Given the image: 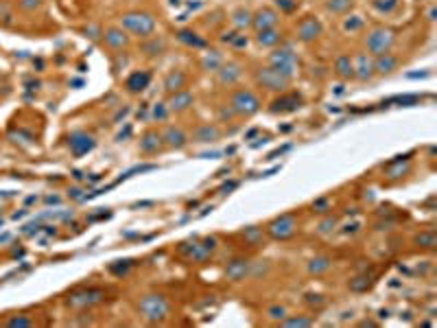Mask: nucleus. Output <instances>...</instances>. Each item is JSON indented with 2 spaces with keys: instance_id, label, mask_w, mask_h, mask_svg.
I'll list each match as a JSON object with an SVG mask.
<instances>
[{
  "instance_id": "nucleus-1",
  "label": "nucleus",
  "mask_w": 437,
  "mask_h": 328,
  "mask_svg": "<svg viewBox=\"0 0 437 328\" xmlns=\"http://www.w3.org/2000/svg\"><path fill=\"white\" fill-rule=\"evenodd\" d=\"M120 26L125 31L134 33V35L149 37L155 31V18L151 13H145V11H131V13H125L120 18Z\"/></svg>"
},
{
  "instance_id": "nucleus-2",
  "label": "nucleus",
  "mask_w": 437,
  "mask_h": 328,
  "mask_svg": "<svg viewBox=\"0 0 437 328\" xmlns=\"http://www.w3.org/2000/svg\"><path fill=\"white\" fill-rule=\"evenodd\" d=\"M396 42V35L392 28H385V26H376L372 28L370 33H367L365 37V48L367 53L372 57H378V55H385L392 50V46Z\"/></svg>"
},
{
  "instance_id": "nucleus-3",
  "label": "nucleus",
  "mask_w": 437,
  "mask_h": 328,
  "mask_svg": "<svg viewBox=\"0 0 437 328\" xmlns=\"http://www.w3.org/2000/svg\"><path fill=\"white\" fill-rule=\"evenodd\" d=\"M269 64H271V68L273 70H278L280 74H282L284 79H293L295 77V72H297V55L293 53V48H278V50H273L271 53V57H269Z\"/></svg>"
},
{
  "instance_id": "nucleus-4",
  "label": "nucleus",
  "mask_w": 437,
  "mask_h": 328,
  "mask_svg": "<svg viewBox=\"0 0 437 328\" xmlns=\"http://www.w3.org/2000/svg\"><path fill=\"white\" fill-rule=\"evenodd\" d=\"M138 309L149 322H162L169 315V302L164 300V296H158V293L145 296L138 304Z\"/></svg>"
},
{
  "instance_id": "nucleus-5",
  "label": "nucleus",
  "mask_w": 437,
  "mask_h": 328,
  "mask_svg": "<svg viewBox=\"0 0 437 328\" xmlns=\"http://www.w3.org/2000/svg\"><path fill=\"white\" fill-rule=\"evenodd\" d=\"M215 250H217V239L215 237H208L204 241H186V243L180 245V254L191 258V261H195V263L206 261Z\"/></svg>"
},
{
  "instance_id": "nucleus-6",
  "label": "nucleus",
  "mask_w": 437,
  "mask_h": 328,
  "mask_svg": "<svg viewBox=\"0 0 437 328\" xmlns=\"http://www.w3.org/2000/svg\"><path fill=\"white\" fill-rule=\"evenodd\" d=\"M229 105L234 107V112H236V114L251 116V114H256L258 109H260V99H258L251 90H238V92H234L232 103H229Z\"/></svg>"
},
{
  "instance_id": "nucleus-7",
  "label": "nucleus",
  "mask_w": 437,
  "mask_h": 328,
  "mask_svg": "<svg viewBox=\"0 0 437 328\" xmlns=\"http://www.w3.org/2000/svg\"><path fill=\"white\" fill-rule=\"evenodd\" d=\"M295 228H297L295 217L293 215H280L278 219H273V221L267 226V232H269V237L275 239V241H286V239H291L293 234H295Z\"/></svg>"
},
{
  "instance_id": "nucleus-8",
  "label": "nucleus",
  "mask_w": 437,
  "mask_h": 328,
  "mask_svg": "<svg viewBox=\"0 0 437 328\" xmlns=\"http://www.w3.org/2000/svg\"><path fill=\"white\" fill-rule=\"evenodd\" d=\"M103 298H105V291L96 289V287H90V289H81V291L72 293V296L68 298V307H72V309H88V307H92V304H99Z\"/></svg>"
},
{
  "instance_id": "nucleus-9",
  "label": "nucleus",
  "mask_w": 437,
  "mask_h": 328,
  "mask_svg": "<svg viewBox=\"0 0 437 328\" xmlns=\"http://www.w3.org/2000/svg\"><path fill=\"white\" fill-rule=\"evenodd\" d=\"M256 81L260 83L264 90L282 92L286 88V83H289V79H284L278 70H273V68L269 66V68H260V70L256 72Z\"/></svg>"
},
{
  "instance_id": "nucleus-10",
  "label": "nucleus",
  "mask_w": 437,
  "mask_h": 328,
  "mask_svg": "<svg viewBox=\"0 0 437 328\" xmlns=\"http://www.w3.org/2000/svg\"><path fill=\"white\" fill-rule=\"evenodd\" d=\"M352 66H354V77H359L361 81H367V79L374 77V57L370 53H359L354 55L352 59Z\"/></svg>"
},
{
  "instance_id": "nucleus-11",
  "label": "nucleus",
  "mask_w": 437,
  "mask_h": 328,
  "mask_svg": "<svg viewBox=\"0 0 437 328\" xmlns=\"http://www.w3.org/2000/svg\"><path fill=\"white\" fill-rule=\"evenodd\" d=\"M321 35V24L319 20L315 18H304L300 24H297V37L302 39V42H313V39H317Z\"/></svg>"
},
{
  "instance_id": "nucleus-12",
  "label": "nucleus",
  "mask_w": 437,
  "mask_h": 328,
  "mask_svg": "<svg viewBox=\"0 0 437 328\" xmlns=\"http://www.w3.org/2000/svg\"><path fill=\"white\" fill-rule=\"evenodd\" d=\"M302 107V96L297 94V92H291V94H284L280 96V99H275L271 103V112L278 114V112H295V109Z\"/></svg>"
},
{
  "instance_id": "nucleus-13",
  "label": "nucleus",
  "mask_w": 437,
  "mask_h": 328,
  "mask_svg": "<svg viewBox=\"0 0 437 328\" xmlns=\"http://www.w3.org/2000/svg\"><path fill=\"white\" fill-rule=\"evenodd\" d=\"M193 101L195 96L188 90H177L171 92V99L166 101V107H169V112H186L193 105Z\"/></svg>"
},
{
  "instance_id": "nucleus-14",
  "label": "nucleus",
  "mask_w": 437,
  "mask_h": 328,
  "mask_svg": "<svg viewBox=\"0 0 437 328\" xmlns=\"http://www.w3.org/2000/svg\"><path fill=\"white\" fill-rule=\"evenodd\" d=\"M251 24H254L256 31H262V28H273L278 24V13H275L273 9L264 7L260 9L256 15H251Z\"/></svg>"
},
{
  "instance_id": "nucleus-15",
  "label": "nucleus",
  "mask_w": 437,
  "mask_h": 328,
  "mask_svg": "<svg viewBox=\"0 0 437 328\" xmlns=\"http://www.w3.org/2000/svg\"><path fill=\"white\" fill-rule=\"evenodd\" d=\"M94 145H96L94 138L88 136V134H83V131H77V134L70 136V149H72L74 155H83V153L92 151Z\"/></svg>"
},
{
  "instance_id": "nucleus-16",
  "label": "nucleus",
  "mask_w": 437,
  "mask_h": 328,
  "mask_svg": "<svg viewBox=\"0 0 437 328\" xmlns=\"http://www.w3.org/2000/svg\"><path fill=\"white\" fill-rule=\"evenodd\" d=\"M162 140L171 149H182V147H186L188 136H186V131L180 129V127H166L164 134H162Z\"/></svg>"
},
{
  "instance_id": "nucleus-17",
  "label": "nucleus",
  "mask_w": 437,
  "mask_h": 328,
  "mask_svg": "<svg viewBox=\"0 0 437 328\" xmlns=\"http://www.w3.org/2000/svg\"><path fill=\"white\" fill-rule=\"evenodd\" d=\"M396 66H398V57L392 55V53H385V55H378L374 57V70L381 72V74H389L396 70Z\"/></svg>"
},
{
  "instance_id": "nucleus-18",
  "label": "nucleus",
  "mask_w": 437,
  "mask_h": 328,
  "mask_svg": "<svg viewBox=\"0 0 437 328\" xmlns=\"http://www.w3.org/2000/svg\"><path fill=\"white\" fill-rule=\"evenodd\" d=\"M127 42H129V37L125 35V31L123 28H116V26H112V28H107L105 31V44L109 46V48H125L127 46Z\"/></svg>"
},
{
  "instance_id": "nucleus-19",
  "label": "nucleus",
  "mask_w": 437,
  "mask_h": 328,
  "mask_svg": "<svg viewBox=\"0 0 437 328\" xmlns=\"http://www.w3.org/2000/svg\"><path fill=\"white\" fill-rule=\"evenodd\" d=\"M247 272H249V261H245V258H236V261H232L227 265L225 276L229 280H243Z\"/></svg>"
},
{
  "instance_id": "nucleus-20",
  "label": "nucleus",
  "mask_w": 437,
  "mask_h": 328,
  "mask_svg": "<svg viewBox=\"0 0 437 328\" xmlns=\"http://www.w3.org/2000/svg\"><path fill=\"white\" fill-rule=\"evenodd\" d=\"M162 147V134L158 131H147L140 140V151L142 153H155L158 149Z\"/></svg>"
},
{
  "instance_id": "nucleus-21",
  "label": "nucleus",
  "mask_w": 437,
  "mask_h": 328,
  "mask_svg": "<svg viewBox=\"0 0 437 328\" xmlns=\"http://www.w3.org/2000/svg\"><path fill=\"white\" fill-rule=\"evenodd\" d=\"M217 72H218V81L225 83V85H232V83H236L240 77V66L238 64H225V66L218 68Z\"/></svg>"
},
{
  "instance_id": "nucleus-22",
  "label": "nucleus",
  "mask_w": 437,
  "mask_h": 328,
  "mask_svg": "<svg viewBox=\"0 0 437 328\" xmlns=\"http://www.w3.org/2000/svg\"><path fill=\"white\" fill-rule=\"evenodd\" d=\"M256 42L260 44V46H275V44H280L282 42V33L278 31V28H262V31H258V35H256Z\"/></svg>"
},
{
  "instance_id": "nucleus-23",
  "label": "nucleus",
  "mask_w": 437,
  "mask_h": 328,
  "mask_svg": "<svg viewBox=\"0 0 437 328\" xmlns=\"http://www.w3.org/2000/svg\"><path fill=\"white\" fill-rule=\"evenodd\" d=\"M335 72L341 79H352L354 77V66H352V57L350 55H339L335 61Z\"/></svg>"
},
{
  "instance_id": "nucleus-24",
  "label": "nucleus",
  "mask_w": 437,
  "mask_h": 328,
  "mask_svg": "<svg viewBox=\"0 0 437 328\" xmlns=\"http://www.w3.org/2000/svg\"><path fill=\"white\" fill-rule=\"evenodd\" d=\"M149 81H151V74H149V72H145V70L134 72L127 79V90L129 92H142L149 85Z\"/></svg>"
},
{
  "instance_id": "nucleus-25",
  "label": "nucleus",
  "mask_w": 437,
  "mask_h": 328,
  "mask_svg": "<svg viewBox=\"0 0 437 328\" xmlns=\"http://www.w3.org/2000/svg\"><path fill=\"white\" fill-rule=\"evenodd\" d=\"M184 85H186V74L182 70H173L166 74L164 79V88L169 92H177V90H184Z\"/></svg>"
},
{
  "instance_id": "nucleus-26",
  "label": "nucleus",
  "mask_w": 437,
  "mask_h": 328,
  "mask_svg": "<svg viewBox=\"0 0 437 328\" xmlns=\"http://www.w3.org/2000/svg\"><path fill=\"white\" fill-rule=\"evenodd\" d=\"M218 138V129L215 125H201L199 129H195L193 140L195 142H215Z\"/></svg>"
},
{
  "instance_id": "nucleus-27",
  "label": "nucleus",
  "mask_w": 437,
  "mask_h": 328,
  "mask_svg": "<svg viewBox=\"0 0 437 328\" xmlns=\"http://www.w3.org/2000/svg\"><path fill=\"white\" fill-rule=\"evenodd\" d=\"M221 55L217 53V50H210V53H206V57L204 59H201V66H204V70H218V68H221Z\"/></svg>"
},
{
  "instance_id": "nucleus-28",
  "label": "nucleus",
  "mask_w": 437,
  "mask_h": 328,
  "mask_svg": "<svg viewBox=\"0 0 437 328\" xmlns=\"http://www.w3.org/2000/svg\"><path fill=\"white\" fill-rule=\"evenodd\" d=\"M354 0H326V9L330 13H346L348 9H352Z\"/></svg>"
},
{
  "instance_id": "nucleus-29",
  "label": "nucleus",
  "mask_w": 437,
  "mask_h": 328,
  "mask_svg": "<svg viewBox=\"0 0 437 328\" xmlns=\"http://www.w3.org/2000/svg\"><path fill=\"white\" fill-rule=\"evenodd\" d=\"M232 22H234V26L236 28H247L251 24V13L247 9H236L234 11V15H232Z\"/></svg>"
},
{
  "instance_id": "nucleus-30",
  "label": "nucleus",
  "mask_w": 437,
  "mask_h": 328,
  "mask_svg": "<svg viewBox=\"0 0 437 328\" xmlns=\"http://www.w3.org/2000/svg\"><path fill=\"white\" fill-rule=\"evenodd\" d=\"M328 269H330V258H326V256L313 258L310 265H308V272L310 274H324V272H328Z\"/></svg>"
},
{
  "instance_id": "nucleus-31",
  "label": "nucleus",
  "mask_w": 437,
  "mask_h": 328,
  "mask_svg": "<svg viewBox=\"0 0 437 328\" xmlns=\"http://www.w3.org/2000/svg\"><path fill=\"white\" fill-rule=\"evenodd\" d=\"M374 9L381 11V13H394L396 9H398L400 0H372Z\"/></svg>"
},
{
  "instance_id": "nucleus-32",
  "label": "nucleus",
  "mask_w": 437,
  "mask_h": 328,
  "mask_svg": "<svg viewBox=\"0 0 437 328\" xmlns=\"http://www.w3.org/2000/svg\"><path fill=\"white\" fill-rule=\"evenodd\" d=\"M416 243L420 247L433 250V247L437 245V237H435V232H422V234H418V237H416Z\"/></svg>"
},
{
  "instance_id": "nucleus-33",
  "label": "nucleus",
  "mask_w": 437,
  "mask_h": 328,
  "mask_svg": "<svg viewBox=\"0 0 437 328\" xmlns=\"http://www.w3.org/2000/svg\"><path fill=\"white\" fill-rule=\"evenodd\" d=\"M142 50H145L147 55H151V57H155V55H160L164 50V42L160 37H153L151 42H147L145 46H142Z\"/></svg>"
},
{
  "instance_id": "nucleus-34",
  "label": "nucleus",
  "mask_w": 437,
  "mask_h": 328,
  "mask_svg": "<svg viewBox=\"0 0 437 328\" xmlns=\"http://www.w3.org/2000/svg\"><path fill=\"white\" fill-rule=\"evenodd\" d=\"M363 18L361 15H350V18H346L343 20V31H350V33H354V31H359V28H363Z\"/></svg>"
},
{
  "instance_id": "nucleus-35",
  "label": "nucleus",
  "mask_w": 437,
  "mask_h": 328,
  "mask_svg": "<svg viewBox=\"0 0 437 328\" xmlns=\"http://www.w3.org/2000/svg\"><path fill=\"white\" fill-rule=\"evenodd\" d=\"M243 237H245L247 243L258 245V243L262 241V230H260V228H247L245 232H243Z\"/></svg>"
},
{
  "instance_id": "nucleus-36",
  "label": "nucleus",
  "mask_w": 437,
  "mask_h": 328,
  "mask_svg": "<svg viewBox=\"0 0 437 328\" xmlns=\"http://www.w3.org/2000/svg\"><path fill=\"white\" fill-rule=\"evenodd\" d=\"M180 39H182V42H186V44H191V46H197V48H204V46H206L204 39H199L193 31H182V33H180Z\"/></svg>"
},
{
  "instance_id": "nucleus-37",
  "label": "nucleus",
  "mask_w": 437,
  "mask_h": 328,
  "mask_svg": "<svg viewBox=\"0 0 437 328\" xmlns=\"http://www.w3.org/2000/svg\"><path fill=\"white\" fill-rule=\"evenodd\" d=\"M131 261H116V263H112L109 265V272H112L114 276H123V274H127V269L131 267Z\"/></svg>"
},
{
  "instance_id": "nucleus-38",
  "label": "nucleus",
  "mask_w": 437,
  "mask_h": 328,
  "mask_svg": "<svg viewBox=\"0 0 437 328\" xmlns=\"http://www.w3.org/2000/svg\"><path fill=\"white\" fill-rule=\"evenodd\" d=\"M367 287H370V278L367 276H359V278L350 280V289L352 291H365Z\"/></svg>"
},
{
  "instance_id": "nucleus-39",
  "label": "nucleus",
  "mask_w": 437,
  "mask_h": 328,
  "mask_svg": "<svg viewBox=\"0 0 437 328\" xmlns=\"http://www.w3.org/2000/svg\"><path fill=\"white\" fill-rule=\"evenodd\" d=\"M169 116V107H166V103H155L153 105V118L155 120H164Z\"/></svg>"
},
{
  "instance_id": "nucleus-40",
  "label": "nucleus",
  "mask_w": 437,
  "mask_h": 328,
  "mask_svg": "<svg viewBox=\"0 0 437 328\" xmlns=\"http://www.w3.org/2000/svg\"><path fill=\"white\" fill-rule=\"evenodd\" d=\"M400 162H402V155L394 160V164H398L396 169H394V166H389V177H400V175L407 171V162H405V164H400Z\"/></svg>"
},
{
  "instance_id": "nucleus-41",
  "label": "nucleus",
  "mask_w": 437,
  "mask_h": 328,
  "mask_svg": "<svg viewBox=\"0 0 437 328\" xmlns=\"http://www.w3.org/2000/svg\"><path fill=\"white\" fill-rule=\"evenodd\" d=\"M282 324L284 326H313V320H308V318H291V320H282Z\"/></svg>"
},
{
  "instance_id": "nucleus-42",
  "label": "nucleus",
  "mask_w": 437,
  "mask_h": 328,
  "mask_svg": "<svg viewBox=\"0 0 437 328\" xmlns=\"http://www.w3.org/2000/svg\"><path fill=\"white\" fill-rule=\"evenodd\" d=\"M275 4H278L280 11H284V13H291V11L297 9V0H275Z\"/></svg>"
},
{
  "instance_id": "nucleus-43",
  "label": "nucleus",
  "mask_w": 437,
  "mask_h": 328,
  "mask_svg": "<svg viewBox=\"0 0 437 328\" xmlns=\"http://www.w3.org/2000/svg\"><path fill=\"white\" fill-rule=\"evenodd\" d=\"M269 318H273V320H280L282 322L284 318H286V309L284 307H278V304H275V307H269Z\"/></svg>"
},
{
  "instance_id": "nucleus-44",
  "label": "nucleus",
  "mask_w": 437,
  "mask_h": 328,
  "mask_svg": "<svg viewBox=\"0 0 437 328\" xmlns=\"http://www.w3.org/2000/svg\"><path fill=\"white\" fill-rule=\"evenodd\" d=\"M396 103H400V105H413V103L420 101L418 94H405V96H396V99H392Z\"/></svg>"
},
{
  "instance_id": "nucleus-45",
  "label": "nucleus",
  "mask_w": 437,
  "mask_h": 328,
  "mask_svg": "<svg viewBox=\"0 0 437 328\" xmlns=\"http://www.w3.org/2000/svg\"><path fill=\"white\" fill-rule=\"evenodd\" d=\"M337 226V219L335 217H328L326 221H321V226H319V232H330L332 228Z\"/></svg>"
},
{
  "instance_id": "nucleus-46",
  "label": "nucleus",
  "mask_w": 437,
  "mask_h": 328,
  "mask_svg": "<svg viewBox=\"0 0 437 328\" xmlns=\"http://www.w3.org/2000/svg\"><path fill=\"white\" fill-rule=\"evenodd\" d=\"M328 208H330L328 199H317V201L313 204V210H315V212H328Z\"/></svg>"
},
{
  "instance_id": "nucleus-47",
  "label": "nucleus",
  "mask_w": 437,
  "mask_h": 328,
  "mask_svg": "<svg viewBox=\"0 0 437 328\" xmlns=\"http://www.w3.org/2000/svg\"><path fill=\"white\" fill-rule=\"evenodd\" d=\"M234 114H236V112H234V107L229 105V107H223L221 112H218V118H221V120H229V118L234 116Z\"/></svg>"
},
{
  "instance_id": "nucleus-48",
  "label": "nucleus",
  "mask_w": 437,
  "mask_h": 328,
  "mask_svg": "<svg viewBox=\"0 0 437 328\" xmlns=\"http://www.w3.org/2000/svg\"><path fill=\"white\" fill-rule=\"evenodd\" d=\"M7 324H9V326H31L33 322H31V320H24V318H13V320H9Z\"/></svg>"
},
{
  "instance_id": "nucleus-49",
  "label": "nucleus",
  "mask_w": 437,
  "mask_h": 328,
  "mask_svg": "<svg viewBox=\"0 0 437 328\" xmlns=\"http://www.w3.org/2000/svg\"><path fill=\"white\" fill-rule=\"evenodd\" d=\"M20 7L26 9V11H31V9L39 7V0H20Z\"/></svg>"
},
{
  "instance_id": "nucleus-50",
  "label": "nucleus",
  "mask_w": 437,
  "mask_h": 328,
  "mask_svg": "<svg viewBox=\"0 0 437 328\" xmlns=\"http://www.w3.org/2000/svg\"><path fill=\"white\" fill-rule=\"evenodd\" d=\"M232 46H234V48H245V46H247V37L245 35H236L232 39Z\"/></svg>"
},
{
  "instance_id": "nucleus-51",
  "label": "nucleus",
  "mask_w": 437,
  "mask_h": 328,
  "mask_svg": "<svg viewBox=\"0 0 437 328\" xmlns=\"http://www.w3.org/2000/svg\"><path fill=\"white\" fill-rule=\"evenodd\" d=\"M236 186H238V182H227V184H223V186H221V195H227L229 191H234Z\"/></svg>"
},
{
  "instance_id": "nucleus-52",
  "label": "nucleus",
  "mask_w": 437,
  "mask_h": 328,
  "mask_svg": "<svg viewBox=\"0 0 437 328\" xmlns=\"http://www.w3.org/2000/svg\"><path fill=\"white\" fill-rule=\"evenodd\" d=\"M236 37V31H229V33H223L221 35V42L223 44H232V39Z\"/></svg>"
},
{
  "instance_id": "nucleus-53",
  "label": "nucleus",
  "mask_w": 437,
  "mask_h": 328,
  "mask_svg": "<svg viewBox=\"0 0 437 328\" xmlns=\"http://www.w3.org/2000/svg\"><path fill=\"white\" fill-rule=\"evenodd\" d=\"M306 302H308V304H321L324 300H321V296H313V293H308V296H306Z\"/></svg>"
},
{
  "instance_id": "nucleus-54",
  "label": "nucleus",
  "mask_w": 437,
  "mask_h": 328,
  "mask_svg": "<svg viewBox=\"0 0 437 328\" xmlns=\"http://www.w3.org/2000/svg\"><path fill=\"white\" fill-rule=\"evenodd\" d=\"M129 134H131V125H127V127H125L123 131H120V134L116 136V140H125V138H127Z\"/></svg>"
},
{
  "instance_id": "nucleus-55",
  "label": "nucleus",
  "mask_w": 437,
  "mask_h": 328,
  "mask_svg": "<svg viewBox=\"0 0 437 328\" xmlns=\"http://www.w3.org/2000/svg\"><path fill=\"white\" fill-rule=\"evenodd\" d=\"M68 195H70V197H74V199H83V195H81V188H70V191H68Z\"/></svg>"
},
{
  "instance_id": "nucleus-56",
  "label": "nucleus",
  "mask_w": 437,
  "mask_h": 328,
  "mask_svg": "<svg viewBox=\"0 0 437 328\" xmlns=\"http://www.w3.org/2000/svg\"><path fill=\"white\" fill-rule=\"evenodd\" d=\"M85 33H90V37H92V39L99 37V28H96V26H90V31H85Z\"/></svg>"
},
{
  "instance_id": "nucleus-57",
  "label": "nucleus",
  "mask_w": 437,
  "mask_h": 328,
  "mask_svg": "<svg viewBox=\"0 0 437 328\" xmlns=\"http://www.w3.org/2000/svg\"><path fill=\"white\" fill-rule=\"evenodd\" d=\"M424 77H429L427 72H411L409 74V79H424Z\"/></svg>"
},
{
  "instance_id": "nucleus-58",
  "label": "nucleus",
  "mask_w": 437,
  "mask_h": 328,
  "mask_svg": "<svg viewBox=\"0 0 437 328\" xmlns=\"http://www.w3.org/2000/svg\"><path fill=\"white\" fill-rule=\"evenodd\" d=\"M221 151H208V153H201V158H218Z\"/></svg>"
},
{
  "instance_id": "nucleus-59",
  "label": "nucleus",
  "mask_w": 437,
  "mask_h": 328,
  "mask_svg": "<svg viewBox=\"0 0 437 328\" xmlns=\"http://www.w3.org/2000/svg\"><path fill=\"white\" fill-rule=\"evenodd\" d=\"M147 206H153V201H140V204H134V208H147Z\"/></svg>"
},
{
  "instance_id": "nucleus-60",
  "label": "nucleus",
  "mask_w": 437,
  "mask_h": 328,
  "mask_svg": "<svg viewBox=\"0 0 437 328\" xmlns=\"http://www.w3.org/2000/svg\"><path fill=\"white\" fill-rule=\"evenodd\" d=\"M74 180H83V173H81V171H74Z\"/></svg>"
},
{
  "instance_id": "nucleus-61",
  "label": "nucleus",
  "mask_w": 437,
  "mask_h": 328,
  "mask_svg": "<svg viewBox=\"0 0 437 328\" xmlns=\"http://www.w3.org/2000/svg\"><path fill=\"white\" fill-rule=\"evenodd\" d=\"M171 7H180V0H171Z\"/></svg>"
}]
</instances>
